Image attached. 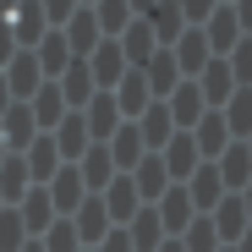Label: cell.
<instances>
[{"label":"cell","instance_id":"1","mask_svg":"<svg viewBox=\"0 0 252 252\" xmlns=\"http://www.w3.org/2000/svg\"><path fill=\"white\" fill-rule=\"evenodd\" d=\"M164 110H170L176 132H192V126L208 115V104H203V88H197V77H181V82H176V94L164 99Z\"/></svg>","mask_w":252,"mask_h":252},{"label":"cell","instance_id":"2","mask_svg":"<svg viewBox=\"0 0 252 252\" xmlns=\"http://www.w3.org/2000/svg\"><path fill=\"white\" fill-rule=\"evenodd\" d=\"M159 159H164V170H170V181H176V187H187V181H192V170H197V164H208V159L197 154V143H192V132H176L170 143L159 148Z\"/></svg>","mask_w":252,"mask_h":252},{"label":"cell","instance_id":"3","mask_svg":"<svg viewBox=\"0 0 252 252\" xmlns=\"http://www.w3.org/2000/svg\"><path fill=\"white\" fill-rule=\"evenodd\" d=\"M44 192H50V203H55V214H61V220H71L77 208L88 203V187H82L77 164H61V170L50 176V187H44Z\"/></svg>","mask_w":252,"mask_h":252},{"label":"cell","instance_id":"4","mask_svg":"<svg viewBox=\"0 0 252 252\" xmlns=\"http://www.w3.org/2000/svg\"><path fill=\"white\" fill-rule=\"evenodd\" d=\"M208 225H214V236H220V247H236L247 230H252V220H247V203L236 197V192H225L220 197V208L208 214Z\"/></svg>","mask_w":252,"mask_h":252},{"label":"cell","instance_id":"5","mask_svg":"<svg viewBox=\"0 0 252 252\" xmlns=\"http://www.w3.org/2000/svg\"><path fill=\"white\" fill-rule=\"evenodd\" d=\"M88 71H94V88H99V94H115V82L132 71V66H126V55H121L115 38H104V44L88 55Z\"/></svg>","mask_w":252,"mask_h":252},{"label":"cell","instance_id":"6","mask_svg":"<svg viewBox=\"0 0 252 252\" xmlns=\"http://www.w3.org/2000/svg\"><path fill=\"white\" fill-rule=\"evenodd\" d=\"M197 88H203V104H208V110H225L230 94H236V71H230V61L214 55V61L197 71Z\"/></svg>","mask_w":252,"mask_h":252},{"label":"cell","instance_id":"7","mask_svg":"<svg viewBox=\"0 0 252 252\" xmlns=\"http://www.w3.org/2000/svg\"><path fill=\"white\" fill-rule=\"evenodd\" d=\"M154 214H159V225H164V236H181L192 220H197V208H192V197H187V187H176L170 181V192H164L159 203H154Z\"/></svg>","mask_w":252,"mask_h":252},{"label":"cell","instance_id":"8","mask_svg":"<svg viewBox=\"0 0 252 252\" xmlns=\"http://www.w3.org/2000/svg\"><path fill=\"white\" fill-rule=\"evenodd\" d=\"M148 104H154V88H148V77L132 66V71L115 82V110H121V121H137Z\"/></svg>","mask_w":252,"mask_h":252},{"label":"cell","instance_id":"9","mask_svg":"<svg viewBox=\"0 0 252 252\" xmlns=\"http://www.w3.org/2000/svg\"><path fill=\"white\" fill-rule=\"evenodd\" d=\"M71 230H77V241L82 247H99L115 225H110V208H104V197H88V203H82L77 208V214H71Z\"/></svg>","mask_w":252,"mask_h":252},{"label":"cell","instance_id":"10","mask_svg":"<svg viewBox=\"0 0 252 252\" xmlns=\"http://www.w3.org/2000/svg\"><path fill=\"white\" fill-rule=\"evenodd\" d=\"M77 176H82V187H88V197H99V192H104V187H110V181H115L121 170H115L110 148H104V143H94L88 154L77 159Z\"/></svg>","mask_w":252,"mask_h":252},{"label":"cell","instance_id":"11","mask_svg":"<svg viewBox=\"0 0 252 252\" xmlns=\"http://www.w3.org/2000/svg\"><path fill=\"white\" fill-rule=\"evenodd\" d=\"M203 38H208V50H214V55L225 61V55L241 44L247 33H241V22H236V11H230V6H214V17L203 22Z\"/></svg>","mask_w":252,"mask_h":252},{"label":"cell","instance_id":"12","mask_svg":"<svg viewBox=\"0 0 252 252\" xmlns=\"http://www.w3.org/2000/svg\"><path fill=\"white\" fill-rule=\"evenodd\" d=\"M50 137H55V154H61V164H77L82 154H88V148H94V137H88V121H82L77 110H71V115H66V121L55 126V132H50Z\"/></svg>","mask_w":252,"mask_h":252},{"label":"cell","instance_id":"13","mask_svg":"<svg viewBox=\"0 0 252 252\" xmlns=\"http://www.w3.org/2000/svg\"><path fill=\"white\" fill-rule=\"evenodd\" d=\"M33 61H38V71H44V82H61V71H66L77 55H71V44H66V33H61V28H50L44 38H38Z\"/></svg>","mask_w":252,"mask_h":252},{"label":"cell","instance_id":"14","mask_svg":"<svg viewBox=\"0 0 252 252\" xmlns=\"http://www.w3.org/2000/svg\"><path fill=\"white\" fill-rule=\"evenodd\" d=\"M82 121H88V137L94 143H110L115 132H121V110H115V94H94L88 99V110H77Z\"/></svg>","mask_w":252,"mask_h":252},{"label":"cell","instance_id":"15","mask_svg":"<svg viewBox=\"0 0 252 252\" xmlns=\"http://www.w3.org/2000/svg\"><path fill=\"white\" fill-rule=\"evenodd\" d=\"M104 148H110V159H115L121 176H132L137 164H143V154H148V148H143V132H137V121H121V132H115Z\"/></svg>","mask_w":252,"mask_h":252},{"label":"cell","instance_id":"16","mask_svg":"<svg viewBox=\"0 0 252 252\" xmlns=\"http://www.w3.org/2000/svg\"><path fill=\"white\" fill-rule=\"evenodd\" d=\"M61 33H66V44H71V55H77V61H88V55L104 44V33H99V22H94V11H88V6H77V11H71V22H66Z\"/></svg>","mask_w":252,"mask_h":252},{"label":"cell","instance_id":"17","mask_svg":"<svg viewBox=\"0 0 252 252\" xmlns=\"http://www.w3.org/2000/svg\"><path fill=\"white\" fill-rule=\"evenodd\" d=\"M192 143H197V154H203L208 164H214V159H220V154H225V148H230L236 137H230L225 115H220V110H208V115H203V121L192 126Z\"/></svg>","mask_w":252,"mask_h":252},{"label":"cell","instance_id":"18","mask_svg":"<svg viewBox=\"0 0 252 252\" xmlns=\"http://www.w3.org/2000/svg\"><path fill=\"white\" fill-rule=\"evenodd\" d=\"M187 197H192V208H197V214H214V208H220V197H225L220 164H197V170H192V181H187Z\"/></svg>","mask_w":252,"mask_h":252},{"label":"cell","instance_id":"19","mask_svg":"<svg viewBox=\"0 0 252 252\" xmlns=\"http://www.w3.org/2000/svg\"><path fill=\"white\" fill-rule=\"evenodd\" d=\"M104 208H110V225H132V214H137V208H148L143 197H137V187H132V176H115L104 192Z\"/></svg>","mask_w":252,"mask_h":252},{"label":"cell","instance_id":"20","mask_svg":"<svg viewBox=\"0 0 252 252\" xmlns=\"http://www.w3.org/2000/svg\"><path fill=\"white\" fill-rule=\"evenodd\" d=\"M170 55H176V66H181V77H197L208 61H214V50H208V38H203V28H187L176 44H170Z\"/></svg>","mask_w":252,"mask_h":252},{"label":"cell","instance_id":"21","mask_svg":"<svg viewBox=\"0 0 252 252\" xmlns=\"http://www.w3.org/2000/svg\"><path fill=\"white\" fill-rule=\"evenodd\" d=\"M28 110H33V121H38V132H55V126L71 115V110H66V94H61V82H44V88L28 99Z\"/></svg>","mask_w":252,"mask_h":252},{"label":"cell","instance_id":"22","mask_svg":"<svg viewBox=\"0 0 252 252\" xmlns=\"http://www.w3.org/2000/svg\"><path fill=\"white\" fill-rule=\"evenodd\" d=\"M137 132H143V148H148V154H159L164 143L176 137V121H170V110H164V99H154V104L137 115Z\"/></svg>","mask_w":252,"mask_h":252},{"label":"cell","instance_id":"23","mask_svg":"<svg viewBox=\"0 0 252 252\" xmlns=\"http://www.w3.org/2000/svg\"><path fill=\"white\" fill-rule=\"evenodd\" d=\"M132 187H137L143 203H159L164 192H170V170H164V159H159V154H143V164L132 170Z\"/></svg>","mask_w":252,"mask_h":252},{"label":"cell","instance_id":"24","mask_svg":"<svg viewBox=\"0 0 252 252\" xmlns=\"http://www.w3.org/2000/svg\"><path fill=\"white\" fill-rule=\"evenodd\" d=\"M17 214H22V225H28V236H33V241H38V236H44V230L61 220L44 187H28V197H22V208H17Z\"/></svg>","mask_w":252,"mask_h":252},{"label":"cell","instance_id":"25","mask_svg":"<svg viewBox=\"0 0 252 252\" xmlns=\"http://www.w3.org/2000/svg\"><path fill=\"white\" fill-rule=\"evenodd\" d=\"M115 44H121V55H126V66H148L154 55H159V38H154V28L137 17L132 28H126L121 38H115Z\"/></svg>","mask_w":252,"mask_h":252},{"label":"cell","instance_id":"26","mask_svg":"<svg viewBox=\"0 0 252 252\" xmlns=\"http://www.w3.org/2000/svg\"><path fill=\"white\" fill-rule=\"evenodd\" d=\"M6 88L22 94V99H33L38 88H44V71H38L33 50H17V55H11V66H6Z\"/></svg>","mask_w":252,"mask_h":252},{"label":"cell","instance_id":"27","mask_svg":"<svg viewBox=\"0 0 252 252\" xmlns=\"http://www.w3.org/2000/svg\"><path fill=\"white\" fill-rule=\"evenodd\" d=\"M214 164H220V181H225V192H241V187L252 181V148H247V143H230V148H225Z\"/></svg>","mask_w":252,"mask_h":252},{"label":"cell","instance_id":"28","mask_svg":"<svg viewBox=\"0 0 252 252\" xmlns=\"http://www.w3.org/2000/svg\"><path fill=\"white\" fill-rule=\"evenodd\" d=\"M22 164H28V176H33L38 187H50V176L61 170V154H55V137H50V132H38V137L28 143V159H22Z\"/></svg>","mask_w":252,"mask_h":252},{"label":"cell","instance_id":"29","mask_svg":"<svg viewBox=\"0 0 252 252\" xmlns=\"http://www.w3.org/2000/svg\"><path fill=\"white\" fill-rule=\"evenodd\" d=\"M61 94H66V110H88V99L99 94V88H94L88 61H71V66L61 71Z\"/></svg>","mask_w":252,"mask_h":252},{"label":"cell","instance_id":"30","mask_svg":"<svg viewBox=\"0 0 252 252\" xmlns=\"http://www.w3.org/2000/svg\"><path fill=\"white\" fill-rule=\"evenodd\" d=\"M143 77H148V88H154V99H170L176 94V82H181V66H176V55L170 50H159L148 66H137Z\"/></svg>","mask_w":252,"mask_h":252},{"label":"cell","instance_id":"31","mask_svg":"<svg viewBox=\"0 0 252 252\" xmlns=\"http://www.w3.org/2000/svg\"><path fill=\"white\" fill-rule=\"evenodd\" d=\"M6 137H11V148H22V154H28V143L38 137V121H33L28 104H11L6 115H0V143H6Z\"/></svg>","mask_w":252,"mask_h":252},{"label":"cell","instance_id":"32","mask_svg":"<svg viewBox=\"0 0 252 252\" xmlns=\"http://www.w3.org/2000/svg\"><path fill=\"white\" fill-rule=\"evenodd\" d=\"M121 230L132 236V247H137V252H159V241H164V225H159V214H154V203H148V208H137L132 225H121Z\"/></svg>","mask_w":252,"mask_h":252},{"label":"cell","instance_id":"33","mask_svg":"<svg viewBox=\"0 0 252 252\" xmlns=\"http://www.w3.org/2000/svg\"><path fill=\"white\" fill-rule=\"evenodd\" d=\"M88 11H94V22H99V33H104V38H121L126 28L137 22V17H132V6H126V0H94Z\"/></svg>","mask_w":252,"mask_h":252},{"label":"cell","instance_id":"34","mask_svg":"<svg viewBox=\"0 0 252 252\" xmlns=\"http://www.w3.org/2000/svg\"><path fill=\"white\" fill-rule=\"evenodd\" d=\"M220 115H225V126H230V137L247 143V137H252V88H236L230 104H225Z\"/></svg>","mask_w":252,"mask_h":252},{"label":"cell","instance_id":"35","mask_svg":"<svg viewBox=\"0 0 252 252\" xmlns=\"http://www.w3.org/2000/svg\"><path fill=\"white\" fill-rule=\"evenodd\" d=\"M176 241H181L187 252H220V236H214V225H208V214H197V220H192Z\"/></svg>","mask_w":252,"mask_h":252},{"label":"cell","instance_id":"36","mask_svg":"<svg viewBox=\"0 0 252 252\" xmlns=\"http://www.w3.org/2000/svg\"><path fill=\"white\" fill-rule=\"evenodd\" d=\"M33 236H28V225H22V214L17 208H6V214H0V252H22Z\"/></svg>","mask_w":252,"mask_h":252},{"label":"cell","instance_id":"37","mask_svg":"<svg viewBox=\"0 0 252 252\" xmlns=\"http://www.w3.org/2000/svg\"><path fill=\"white\" fill-rule=\"evenodd\" d=\"M38 241H44V252H82V241H77V230H71V220H55L44 236H38Z\"/></svg>","mask_w":252,"mask_h":252},{"label":"cell","instance_id":"38","mask_svg":"<svg viewBox=\"0 0 252 252\" xmlns=\"http://www.w3.org/2000/svg\"><path fill=\"white\" fill-rule=\"evenodd\" d=\"M225 61H230V71H236V88H252V38H241Z\"/></svg>","mask_w":252,"mask_h":252},{"label":"cell","instance_id":"39","mask_svg":"<svg viewBox=\"0 0 252 252\" xmlns=\"http://www.w3.org/2000/svg\"><path fill=\"white\" fill-rule=\"evenodd\" d=\"M214 6H220V0H176V11H181L187 28H203L208 17H214Z\"/></svg>","mask_w":252,"mask_h":252},{"label":"cell","instance_id":"40","mask_svg":"<svg viewBox=\"0 0 252 252\" xmlns=\"http://www.w3.org/2000/svg\"><path fill=\"white\" fill-rule=\"evenodd\" d=\"M38 6H44V22H50V28H66L71 11H77V0H38Z\"/></svg>","mask_w":252,"mask_h":252},{"label":"cell","instance_id":"41","mask_svg":"<svg viewBox=\"0 0 252 252\" xmlns=\"http://www.w3.org/2000/svg\"><path fill=\"white\" fill-rule=\"evenodd\" d=\"M99 252H137V247H132V236H126V230L115 225V230H110V236L99 241Z\"/></svg>","mask_w":252,"mask_h":252},{"label":"cell","instance_id":"42","mask_svg":"<svg viewBox=\"0 0 252 252\" xmlns=\"http://www.w3.org/2000/svg\"><path fill=\"white\" fill-rule=\"evenodd\" d=\"M11 55H17V33L11 22H0V66H11Z\"/></svg>","mask_w":252,"mask_h":252},{"label":"cell","instance_id":"43","mask_svg":"<svg viewBox=\"0 0 252 252\" xmlns=\"http://www.w3.org/2000/svg\"><path fill=\"white\" fill-rule=\"evenodd\" d=\"M230 11H236V22H241V33L252 38V0H236V6H230Z\"/></svg>","mask_w":252,"mask_h":252},{"label":"cell","instance_id":"44","mask_svg":"<svg viewBox=\"0 0 252 252\" xmlns=\"http://www.w3.org/2000/svg\"><path fill=\"white\" fill-rule=\"evenodd\" d=\"M11 110V88H6V77H0V115Z\"/></svg>","mask_w":252,"mask_h":252},{"label":"cell","instance_id":"45","mask_svg":"<svg viewBox=\"0 0 252 252\" xmlns=\"http://www.w3.org/2000/svg\"><path fill=\"white\" fill-rule=\"evenodd\" d=\"M159 252H187V247H181L176 236H164V241H159Z\"/></svg>","mask_w":252,"mask_h":252},{"label":"cell","instance_id":"46","mask_svg":"<svg viewBox=\"0 0 252 252\" xmlns=\"http://www.w3.org/2000/svg\"><path fill=\"white\" fill-rule=\"evenodd\" d=\"M236 197H241V203H247V220H252V181H247V187H241V192H236Z\"/></svg>","mask_w":252,"mask_h":252},{"label":"cell","instance_id":"47","mask_svg":"<svg viewBox=\"0 0 252 252\" xmlns=\"http://www.w3.org/2000/svg\"><path fill=\"white\" fill-rule=\"evenodd\" d=\"M236 252H252V230H247V236H241V241H236Z\"/></svg>","mask_w":252,"mask_h":252},{"label":"cell","instance_id":"48","mask_svg":"<svg viewBox=\"0 0 252 252\" xmlns=\"http://www.w3.org/2000/svg\"><path fill=\"white\" fill-rule=\"evenodd\" d=\"M22 252H44V241H28V247H22Z\"/></svg>","mask_w":252,"mask_h":252},{"label":"cell","instance_id":"49","mask_svg":"<svg viewBox=\"0 0 252 252\" xmlns=\"http://www.w3.org/2000/svg\"><path fill=\"white\" fill-rule=\"evenodd\" d=\"M77 6H94V0H77Z\"/></svg>","mask_w":252,"mask_h":252},{"label":"cell","instance_id":"50","mask_svg":"<svg viewBox=\"0 0 252 252\" xmlns=\"http://www.w3.org/2000/svg\"><path fill=\"white\" fill-rule=\"evenodd\" d=\"M220 6H236V0H220Z\"/></svg>","mask_w":252,"mask_h":252},{"label":"cell","instance_id":"51","mask_svg":"<svg viewBox=\"0 0 252 252\" xmlns=\"http://www.w3.org/2000/svg\"><path fill=\"white\" fill-rule=\"evenodd\" d=\"M82 252H99V247H82Z\"/></svg>","mask_w":252,"mask_h":252},{"label":"cell","instance_id":"52","mask_svg":"<svg viewBox=\"0 0 252 252\" xmlns=\"http://www.w3.org/2000/svg\"><path fill=\"white\" fill-rule=\"evenodd\" d=\"M220 252H236V247H220Z\"/></svg>","mask_w":252,"mask_h":252},{"label":"cell","instance_id":"53","mask_svg":"<svg viewBox=\"0 0 252 252\" xmlns=\"http://www.w3.org/2000/svg\"><path fill=\"white\" fill-rule=\"evenodd\" d=\"M0 6H11V0H0Z\"/></svg>","mask_w":252,"mask_h":252},{"label":"cell","instance_id":"54","mask_svg":"<svg viewBox=\"0 0 252 252\" xmlns=\"http://www.w3.org/2000/svg\"><path fill=\"white\" fill-rule=\"evenodd\" d=\"M247 148H252V137H247Z\"/></svg>","mask_w":252,"mask_h":252}]
</instances>
